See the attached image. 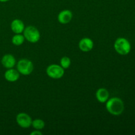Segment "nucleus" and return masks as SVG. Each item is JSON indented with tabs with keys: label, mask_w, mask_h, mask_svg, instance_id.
Returning a JSON list of instances; mask_svg holds the SVG:
<instances>
[{
	"label": "nucleus",
	"mask_w": 135,
	"mask_h": 135,
	"mask_svg": "<svg viewBox=\"0 0 135 135\" xmlns=\"http://www.w3.org/2000/svg\"><path fill=\"white\" fill-rule=\"evenodd\" d=\"M105 104V108L110 114L118 116L122 114L125 109V105L123 100L117 97L109 98Z\"/></svg>",
	"instance_id": "f257e3e1"
},
{
	"label": "nucleus",
	"mask_w": 135,
	"mask_h": 135,
	"mask_svg": "<svg viewBox=\"0 0 135 135\" xmlns=\"http://www.w3.org/2000/svg\"><path fill=\"white\" fill-rule=\"evenodd\" d=\"M114 49L116 52L121 55L129 54L131 50V46L127 39L125 38H118L114 43Z\"/></svg>",
	"instance_id": "f03ea898"
},
{
	"label": "nucleus",
	"mask_w": 135,
	"mask_h": 135,
	"mask_svg": "<svg viewBox=\"0 0 135 135\" xmlns=\"http://www.w3.org/2000/svg\"><path fill=\"white\" fill-rule=\"evenodd\" d=\"M23 36L26 40L30 43H36L40 39V32L37 28L33 26H28L25 27L23 31Z\"/></svg>",
	"instance_id": "7ed1b4c3"
},
{
	"label": "nucleus",
	"mask_w": 135,
	"mask_h": 135,
	"mask_svg": "<svg viewBox=\"0 0 135 135\" xmlns=\"http://www.w3.org/2000/svg\"><path fill=\"white\" fill-rule=\"evenodd\" d=\"M17 69L22 75H29L34 70L32 62L28 59H21L17 62Z\"/></svg>",
	"instance_id": "20e7f679"
},
{
	"label": "nucleus",
	"mask_w": 135,
	"mask_h": 135,
	"mask_svg": "<svg viewBox=\"0 0 135 135\" xmlns=\"http://www.w3.org/2000/svg\"><path fill=\"white\" fill-rule=\"evenodd\" d=\"M46 74L51 79H60L64 75L65 69L60 65L51 64L46 68Z\"/></svg>",
	"instance_id": "39448f33"
},
{
	"label": "nucleus",
	"mask_w": 135,
	"mask_h": 135,
	"mask_svg": "<svg viewBox=\"0 0 135 135\" xmlns=\"http://www.w3.org/2000/svg\"><path fill=\"white\" fill-rule=\"evenodd\" d=\"M16 121L19 127L23 129H27L30 126H32V119L31 117L28 114L26 113H19L16 116Z\"/></svg>",
	"instance_id": "423d86ee"
},
{
	"label": "nucleus",
	"mask_w": 135,
	"mask_h": 135,
	"mask_svg": "<svg viewBox=\"0 0 135 135\" xmlns=\"http://www.w3.org/2000/svg\"><path fill=\"white\" fill-rule=\"evenodd\" d=\"M73 15L71 11L69 9H65L59 12L57 15V20L59 23L62 25H66L71 21Z\"/></svg>",
	"instance_id": "0eeeda50"
},
{
	"label": "nucleus",
	"mask_w": 135,
	"mask_h": 135,
	"mask_svg": "<svg viewBox=\"0 0 135 135\" xmlns=\"http://www.w3.org/2000/svg\"><path fill=\"white\" fill-rule=\"evenodd\" d=\"M79 47L83 52H88L94 47V42L90 38H83L79 41Z\"/></svg>",
	"instance_id": "6e6552de"
},
{
	"label": "nucleus",
	"mask_w": 135,
	"mask_h": 135,
	"mask_svg": "<svg viewBox=\"0 0 135 135\" xmlns=\"http://www.w3.org/2000/svg\"><path fill=\"white\" fill-rule=\"evenodd\" d=\"M4 77L7 81L14 83L18 80L20 77V73L17 69H15L13 68L7 69V70L4 73Z\"/></svg>",
	"instance_id": "1a4fd4ad"
},
{
	"label": "nucleus",
	"mask_w": 135,
	"mask_h": 135,
	"mask_svg": "<svg viewBox=\"0 0 135 135\" xmlns=\"http://www.w3.org/2000/svg\"><path fill=\"white\" fill-rule=\"evenodd\" d=\"M1 63L5 68H13L16 65V59L11 54H5L1 58Z\"/></svg>",
	"instance_id": "9d476101"
},
{
	"label": "nucleus",
	"mask_w": 135,
	"mask_h": 135,
	"mask_svg": "<svg viewBox=\"0 0 135 135\" xmlns=\"http://www.w3.org/2000/svg\"><path fill=\"white\" fill-rule=\"evenodd\" d=\"M25 28L24 22L18 18L14 19L11 23V29L15 34H21L23 32Z\"/></svg>",
	"instance_id": "9b49d317"
},
{
	"label": "nucleus",
	"mask_w": 135,
	"mask_h": 135,
	"mask_svg": "<svg viewBox=\"0 0 135 135\" xmlns=\"http://www.w3.org/2000/svg\"><path fill=\"white\" fill-rule=\"evenodd\" d=\"M96 98L99 102L104 104L106 102L109 98V93L106 88H100L96 91Z\"/></svg>",
	"instance_id": "f8f14e48"
},
{
	"label": "nucleus",
	"mask_w": 135,
	"mask_h": 135,
	"mask_svg": "<svg viewBox=\"0 0 135 135\" xmlns=\"http://www.w3.org/2000/svg\"><path fill=\"white\" fill-rule=\"evenodd\" d=\"M25 40V36H23V34H15L12 37L11 39L12 44L17 46H21L24 43Z\"/></svg>",
	"instance_id": "ddd939ff"
},
{
	"label": "nucleus",
	"mask_w": 135,
	"mask_h": 135,
	"mask_svg": "<svg viewBox=\"0 0 135 135\" xmlns=\"http://www.w3.org/2000/svg\"><path fill=\"white\" fill-rule=\"evenodd\" d=\"M45 125H46V123L44 121L41 119H36L32 120V126L34 129H36V130H42L45 127Z\"/></svg>",
	"instance_id": "4468645a"
},
{
	"label": "nucleus",
	"mask_w": 135,
	"mask_h": 135,
	"mask_svg": "<svg viewBox=\"0 0 135 135\" xmlns=\"http://www.w3.org/2000/svg\"><path fill=\"white\" fill-rule=\"evenodd\" d=\"M71 64V61L69 57L64 56L60 60V65L63 67L64 69L69 68Z\"/></svg>",
	"instance_id": "2eb2a0df"
},
{
	"label": "nucleus",
	"mask_w": 135,
	"mask_h": 135,
	"mask_svg": "<svg viewBox=\"0 0 135 135\" xmlns=\"http://www.w3.org/2000/svg\"><path fill=\"white\" fill-rule=\"evenodd\" d=\"M43 133L40 131V130H34L33 131L32 133H30V134L31 135H42Z\"/></svg>",
	"instance_id": "dca6fc26"
},
{
	"label": "nucleus",
	"mask_w": 135,
	"mask_h": 135,
	"mask_svg": "<svg viewBox=\"0 0 135 135\" xmlns=\"http://www.w3.org/2000/svg\"><path fill=\"white\" fill-rule=\"evenodd\" d=\"M10 1V0H0V2L4 3V2H7V1Z\"/></svg>",
	"instance_id": "f3484780"
}]
</instances>
